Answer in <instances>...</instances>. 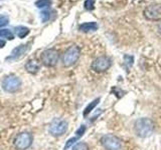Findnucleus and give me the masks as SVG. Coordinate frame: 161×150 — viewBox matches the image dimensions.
<instances>
[{"instance_id": "1", "label": "nucleus", "mask_w": 161, "mask_h": 150, "mask_svg": "<svg viewBox=\"0 0 161 150\" xmlns=\"http://www.w3.org/2000/svg\"><path fill=\"white\" fill-rule=\"evenodd\" d=\"M134 131L141 138L149 137L154 131V123L150 118H139L134 123Z\"/></svg>"}, {"instance_id": "2", "label": "nucleus", "mask_w": 161, "mask_h": 150, "mask_svg": "<svg viewBox=\"0 0 161 150\" xmlns=\"http://www.w3.org/2000/svg\"><path fill=\"white\" fill-rule=\"evenodd\" d=\"M80 55V50L77 45H73L67 49L63 56V63L65 67H70L75 64Z\"/></svg>"}, {"instance_id": "3", "label": "nucleus", "mask_w": 161, "mask_h": 150, "mask_svg": "<svg viewBox=\"0 0 161 150\" xmlns=\"http://www.w3.org/2000/svg\"><path fill=\"white\" fill-rule=\"evenodd\" d=\"M21 86V80L17 77L16 75H8L2 81V88L6 92L9 93H14L18 91V89Z\"/></svg>"}, {"instance_id": "4", "label": "nucleus", "mask_w": 161, "mask_h": 150, "mask_svg": "<svg viewBox=\"0 0 161 150\" xmlns=\"http://www.w3.org/2000/svg\"><path fill=\"white\" fill-rule=\"evenodd\" d=\"M101 144L106 150H120L122 147L121 140L113 134H106L101 138Z\"/></svg>"}, {"instance_id": "5", "label": "nucleus", "mask_w": 161, "mask_h": 150, "mask_svg": "<svg viewBox=\"0 0 161 150\" xmlns=\"http://www.w3.org/2000/svg\"><path fill=\"white\" fill-rule=\"evenodd\" d=\"M68 130V122L62 118H54L49 126V132L53 136L64 135Z\"/></svg>"}, {"instance_id": "6", "label": "nucleus", "mask_w": 161, "mask_h": 150, "mask_svg": "<svg viewBox=\"0 0 161 150\" xmlns=\"http://www.w3.org/2000/svg\"><path fill=\"white\" fill-rule=\"evenodd\" d=\"M32 141H33L32 134H30L29 132H22L15 137L14 145L19 150H25L31 146Z\"/></svg>"}, {"instance_id": "7", "label": "nucleus", "mask_w": 161, "mask_h": 150, "mask_svg": "<svg viewBox=\"0 0 161 150\" xmlns=\"http://www.w3.org/2000/svg\"><path fill=\"white\" fill-rule=\"evenodd\" d=\"M111 59L107 56H100L98 58H96L92 65H91V67L94 70L95 72L97 73H102V72H105L107 71V70L111 67Z\"/></svg>"}, {"instance_id": "8", "label": "nucleus", "mask_w": 161, "mask_h": 150, "mask_svg": "<svg viewBox=\"0 0 161 150\" xmlns=\"http://www.w3.org/2000/svg\"><path fill=\"white\" fill-rule=\"evenodd\" d=\"M58 52L55 49H47L42 54V62L45 66L48 67H53L54 65H57V63L58 62Z\"/></svg>"}, {"instance_id": "9", "label": "nucleus", "mask_w": 161, "mask_h": 150, "mask_svg": "<svg viewBox=\"0 0 161 150\" xmlns=\"http://www.w3.org/2000/svg\"><path fill=\"white\" fill-rule=\"evenodd\" d=\"M144 16L146 19L158 21L161 20V5L160 4H151L144 9Z\"/></svg>"}, {"instance_id": "10", "label": "nucleus", "mask_w": 161, "mask_h": 150, "mask_svg": "<svg viewBox=\"0 0 161 150\" xmlns=\"http://www.w3.org/2000/svg\"><path fill=\"white\" fill-rule=\"evenodd\" d=\"M29 49V46L27 44H22V45H19V46L15 47L10 56L7 58V60H10V61H14V60H17L19 58H21L23 55L26 53V51Z\"/></svg>"}, {"instance_id": "11", "label": "nucleus", "mask_w": 161, "mask_h": 150, "mask_svg": "<svg viewBox=\"0 0 161 150\" xmlns=\"http://www.w3.org/2000/svg\"><path fill=\"white\" fill-rule=\"evenodd\" d=\"M39 68H40V64L35 59H30L29 61L25 64V69L27 70V72L31 73V74L37 73Z\"/></svg>"}, {"instance_id": "12", "label": "nucleus", "mask_w": 161, "mask_h": 150, "mask_svg": "<svg viewBox=\"0 0 161 150\" xmlns=\"http://www.w3.org/2000/svg\"><path fill=\"white\" fill-rule=\"evenodd\" d=\"M98 29L97 22H86L80 25V30L83 32H89V31H95Z\"/></svg>"}, {"instance_id": "13", "label": "nucleus", "mask_w": 161, "mask_h": 150, "mask_svg": "<svg viewBox=\"0 0 161 150\" xmlns=\"http://www.w3.org/2000/svg\"><path fill=\"white\" fill-rule=\"evenodd\" d=\"M99 102H100V98H97V99H95V100H93L92 102H91L87 107L85 108V110H84V113H83V115L84 116H88V115L93 111L94 110V108L97 106V105L99 104Z\"/></svg>"}, {"instance_id": "14", "label": "nucleus", "mask_w": 161, "mask_h": 150, "mask_svg": "<svg viewBox=\"0 0 161 150\" xmlns=\"http://www.w3.org/2000/svg\"><path fill=\"white\" fill-rule=\"evenodd\" d=\"M15 32H16V35L19 38H24L26 35H28L29 29L25 26H17L15 27Z\"/></svg>"}, {"instance_id": "15", "label": "nucleus", "mask_w": 161, "mask_h": 150, "mask_svg": "<svg viewBox=\"0 0 161 150\" xmlns=\"http://www.w3.org/2000/svg\"><path fill=\"white\" fill-rule=\"evenodd\" d=\"M0 37L6 38L8 40H13L14 39V35L9 29H1V30H0Z\"/></svg>"}, {"instance_id": "16", "label": "nucleus", "mask_w": 161, "mask_h": 150, "mask_svg": "<svg viewBox=\"0 0 161 150\" xmlns=\"http://www.w3.org/2000/svg\"><path fill=\"white\" fill-rule=\"evenodd\" d=\"M52 4V0H37L35 2V6L37 8H47Z\"/></svg>"}, {"instance_id": "17", "label": "nucleus", "mask_w": 161, "mask_h": 150, "mask_svg": "<svg viewBox=\"0 0 161 150\" xmlns=\"http://www.w3.org/2000/svg\"><path fill=\"white\" fill-rule=\"evenodd\" d=\"M73 150H89V146L85 142H78L74 145Z\"/></svg>"}, {"instance_id": "18", "label": "nucleus", "mask_w": 161, "mask_h": 150, "mask_svg": "<svg viewBox=\"0 0 161 150\" xmlns=\"http://www.w3.org/2000/svg\"><path fill=\"white\" fill-rule=\"evenodd\" d=\"M78 140H79V137H77V136H75V137H72L70 139H69L68 141H67V143H65V145H64V150H67V149H69L70 146H73V145H74L75 142H77Z\"/></svg>"}, {"instance_id": "19", "label": "nucleus", "mask_w": 161, "mask_h": 150, "mask_svg": "<svg viewBox=\"0 0 161 150\" xmlns=\"http://www.w3.org/2000/svg\"><path fill=\"white\" fill-rule=\"evenodd\" d=\"M9 22V18L6 15H0V28L6 26Z\"/></svg>"}, {"instance_id": "20", "label": "nucleus", "mask_w": 161, "mask_h": 150, "mask_svg": "<svg viewBox=\"0 0 161 150\" xmlns=\"http://www.w3.org/2000/svg\"><path fill=\"white\" fill-rule=\"evenodd\" d=\"M40 17H42V22H47V20L50 18V11H48V10H45V11H42V13H40Z\"/></svg>"}, {"instance_id": "21", "label": "nucleus", "mask_w": 161, "mask_h": 150, "mask_svg": "<svg viewBox=\"0 0 161 150\" xmlns=\"http://www.w3.org/2000/svg\"><path fill=\"white\" fill-rule=\"evenodd\" d=\"M94 4H95V0H86L85 1V8L87 10H93L94 9Z\"/></svg>"}, {"instance_id": "22", "label": "nucleus", "mask_w": 161, "mask_h": 150, "mask_svg": "<svg viewBox=\"0 0 161 150\" xmlns=\"http://www.w3.org/2000/svg\"><path fill=\"white\" fill-rule=\"evenodd\" d=\"M86 129H87V128H86L85 125H82V126H80L78 128L77 131H75V135H77V137H79V138L82 137L83 135H84V133L86 132Z\"/></svg>"}, {"instance_id": "23", "label": "nucleus", "mask_w": 161, "mask_h": 150, "mask_svg": "<svg viewBox=\"0 0 161 150\" xmlns=\"http://www.w3.org/2000/svg\"><path fill=\"white\" fill-rule=\"evenodd\" d=\"M124 59H125V61L129 64V66H131V65H132V63H133V57L132 56H129V55H125Z\"/></svg>"}, {"instance_id": "24", "label": "nucleus", "mask_w": 161, "mask_h": 150, "mask_svg": "<svg viewBox=\"0 0 161 150\" xmlns=\"http://www.w3.org/2000/svg\"><path fill=\"white\" fill-rule=\"evenodd\" d=\"M5 44H6V43H5V41H4V40L0 39V48H3V47L5 46Z\"/></svg>"}]
</instances>
